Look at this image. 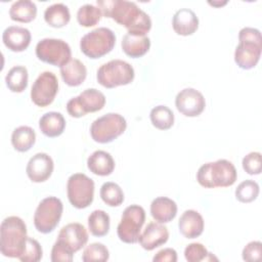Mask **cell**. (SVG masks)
Instances as JSON below:
<instances>
[{
  "instance_id": "38",
  "label": "cell",
  "mask_w": 262,
  "mask_h": 262,
  "mask_svg": "<svg viewBox=\"0 0 262 262\" xmlns=\"http://www.w3.org/2000/svg\"><path fill=\"white\" fill-rule=\"evenodd\" d=\"M243 168L250 175H258L261 173L262 162L259 151H251L243 159Z\"/></svg>"
},
{
  "instance_id": "41",
  "label": "cell",
  "mask_w": 262,
  "mask_h": 262,
  "mask_svg": "<svg viewBox=\"0 0 262 262\" xmlns=\"http://www.w3.org/2000/svg\"><path fill=\"white\" fill-rule=\"evenodd\" d=\"M154 262H176L177 252L172 248H165L160 250L152 258Z\"/></svg>"
},
{
  "instance_id": "14",
  "label": "cell",
  "mask_w": 262,
  "mask_h": 262,
  "mask_svg": "<svg viewBox=\"0 0 262 262\" xmlns=\"http://www.w3.org/2000/svg\"><path fill=\"white\" fill-rule=\"evenodd\" d=\"M88 242V232L85 226L78 222L64 225L58 235L56 243L74 254L81 250Z\"/></svg>"
},
{
  "instance_id": "21",
  "label": "cell",
  "mask_w": 262,
  "mask_h": 262,
  "mask_svg": "<svg viewBox=\"0 0 262 262\" xmlns=\"http://www.w3.org/2000/svg\"><path fill=\"white\" fill-rule=\"evenodd\" d=\"M177 214V204L170 198L159 196L150 204V215L160 223L172 221Z\"/></svg>"
},
{
  "instance_id": "29",
  "label": "cell",
  "mask_w": 262,
  "mask_h": 262,
  "mask_svg": "<svg viewBox=\"0 0 262 262\" xmlns=\"http://www.w3.org/2000/svg\"><path fill=\"white\" fill-rule=\"evenodd\" d=\"M29 74L24 66L12 67L5 76V83L11 92L20 93L28 87Z\"/></svg>"
},
{
  "instance_id": "10",
  "label": "cell",
  "mask_w": 262,
  "mask_h": 262,
  "mask_svg": "<svg viewBox=\"0 0 262 262\" xmlns=\"http://www.w3.org/2000/svg\"><path fill=\"white\" fill-rule=\"evenodd\" d=\"M67 193L73 207L85 209L93 202L94 181L84 173H75L68 179Z\"/></svg>"
},
{
  "instance_id": "33",
  "label": "cell",
  "mask_w": 262,
  "mask_h": 262,
  "mask_svg": "<svg viewBox=\"0 0 262 262\" xmlns=\"http://www.w3.org/2000/svg\"><path fill=\"white\" fill-rule=\"evenodd\" d=\"M102 12L98 6L93 4H84L77 11V20L80 26L90 28L98 24Z\"/></svg>"
},
{
  "instance_id": "32",
  "label": "cell",
  "mask_w": 262,
  "mask_h": 262,
  "mask_svg": "<svg viewBox=\"0 0 262 262\" xmlns=\"http://www.w3.org/2000/svg\"><path fill=\"white\" fill-rule=\"evenodd\" d=\"M100 198L110 207H119L124 202V192L119 184L107 181L104 182L99 191Z\"/></svg>"
},
{
  "instance_id": "17",
  "label": "cell",
  "mask_w": 262,
  "mask_h": 262,
  "mask_svg": "<svg viewBox=\"0 0 262 262\" xmlns=\"http://www.w3.org/2000/svg\"><path fill=\"white\" fill-rule=\"evenodd\" d=\"M169 239L168 228L160 222H149L139 235V244L146 251H152L156 248L165 245Z\"/></svg>"
},
{
  "instance_id": "31",
  "label": "cell",
  "mask_w": 262,
  "mask_h": 262,
  "mask_svg": "<svg viewBox=\"0 0 262 262\" xmlns=\"http://www.w3.org/2000/svg\"><path fill=\"white\" fill-rule=\"evenodd\" d=\"M149 118L152 126L160 130H168L174 124V114L166 105L155 106L150 111Z\"/></svg>"
},
{
  "instance_id": "27",
  "label": "cell",
  "mask_w": 262,
  "mask_h": 262,
  "mask_svg": "<svg viewBox=\"0 0 262 262\" xmlns=\"http://www.w3.org/2000/svg\"><path fill=\"white\" fill-rule=\"evenodd\" d=\"M44 19L50 27L62 28L71 19L69 7L63 3H54L48 6L44 11Z\"/></svg>"
},
{
  "instance_id": "1",
  "label": "cell",
  "mask_w": 262,
  "mask_h": 262,
  "mask_svg": "<svg viewBox=\"0 0 262 262\" xmlns=\"http://www.w3.org/2000/svg\"><path fill=\"white\" fill-rule=\"evenodd\" d=\"M97 5L105 17L125 27L128 33L145 36L151 29L149 15L135 2L127 0H97Z\"/></svg>"
},
{
  "instance_id": "28",
  "label": "cell",
  "mask_w": 262,
  "mask_h": 262,
  "mask_svg": "<svg viewBox=\"0 0 262 262\" xmlns=\"http://www.w3.org/2000/svg\"><path fill=\"white\" fill-rule=\"evenodd\" d=\"M36 142V133L30 126H19L12 131L11 144L15 150L25 152L32 148Z\"/></svg>"
},
{
  "instance_id": "8",
  "label": "cell",
  "mask_w": 262,
  "mask_h": 262,
  "mask_svg": "<svg viewBox=\"0 0 262 262\" xmlns=\"http://www.w3.org/2000/svg\"><path fill=\"white\" fill-rule=\"evenodd\" d=\"M63 211L62 202L56 196L43 199L34 214V225L41 233L52 232L58 225Z\"/></svg>"
},
{
  "instance_id": "20",
  "label": "cell",
  "mask_w": 262,
  "mask_h": 262,
  "mask_svg": "<svg viewBox=\"0 0 262 262\" xmlns=\"http://www.w3.org/2000/svg\"><path fill=\"white\" fill-rule=\"evenodd\" d=\"M172 27L177 35H192L199 28V18L189 8L178 9L172 18Z\"/></svg>"
},
{
  "instance_id": "16",
  "label": "cell",
  "mask_w": 262,
  "mask_h": 262,
  "mask_svg": "<svg viewBox=\"0 0 262 262\" xmlns=\"http://www.w3.org/2000/svg\"><path fill=\"white\" fill-rule=\"evenodd\" d=\"M54 163L52 158L46 152L34 155L28 162L26 172L31 181L40 183L46 181L52 174Z\"/></svg>"
},
{
  "instance_id": "6",
  "label": "cell",
  "mask_w": 262,
  "mask_h": 262,
  "mask_svg": "<svg viewBox=\"0 0 262 262\" xmlns=\"http://www.w3.org/2000/svg\"><path fill=\"white\" fill-rule=\"evenodd\" d=\"M116 44L115 33L105 27H100L85 34L80 41L81 51L95 59L110 53Z\"/></svg>"
},
{
  "instance_id": "23",
  "label": "cell",
  "mask_w": 262,
  "mask_h": 262,
  "mask_svg": "<svg viewBox=\"0 0 262 262\" xmlns=\"http://www.w3.org/2000/svg\"><path fill=\"white\" fill-rule=\"evenodd\" d=\"M60 75L67 85L76 87L85 81L87 77V69L81 60L71 58L66 64L60 67Z\"/></svg>"
},
{
  "instance_id": "22",
  "label": "cell",
  "mask_w": 262,
  "mask_h": 262,
  "mask_svg": "<svg viewBox=\"0 0 262 262\" xmlns=\"http://www.w3.org/2000/svg\"><path fill=\"white\" fill-rule=\"evenodd\" d=\"M87 167L95 175L107 176L115 169V161L110 152L98 149L88 157Z\"/></svg>"
},
{
  "instance_id": "36",
  "label": "cell",
  "mask_w": 262,
  "mask_h": 262,
  "mask_svg": "<svg viewBox=\"0 0 262 262\" xmlns=\"http://www.w3.org/2000/svg\"><path fill=\"white\" fill-rule=\"evenodd\" d=\"M184 257L188 262H201L210 261L214 259V256L208 252L206 247L201 243H191L184 249Z\"/></svg>"
},
{
  "instance_id": "19",
  "label": "cell",
  "mask_w": 262,
  "mask_h": 262,
  "mask_svg": "<svg viewBox=\"0 0 262 262\" xmlns=\"http://www.w3.org/2000/svg\"><path fill=\"white\" fill-rule=\"evenodd\" d=\"M205 227L203 216L195 210H186L182 213L178 221L180 233L186 238H195L200 236Z\"/></svg>"
},
{
  "instance_id": "24",
  "label": "cell",
  "mask_w": 262,
  "mask_h": 262,
  "mask_svg": "<svg viewBox=\"0 0 262 262\" xmlns=\"http://www.w3.org/2000/svg\"><path fill=\"white\" fill-rule=\"evenodd\" d=\"M150 48V39L145 36L127 33L122 39V49L128 56L138 58L143 56Z\"/></svg>"
},
{
  "instance_id": "42",
  "label": "cell",
  "mask_w": 262,
  "mask_h": 262,
  "mask_svg": "<svg viewBox=\"0 0 262 262\" xmlns=\"http://www.w3.org/2000/svg\"><path fill=\"white\" fill-rule=\"evenodd\" d=\"M210 5L212 6H215V7H220V6H223L225 4H227V1H223V2H220V1H209L208 2Z\"/></svg>"
},
{
  "instance_id": "37",
  "label": "cell",
  "mask_w": 262,
  "mask_h": 262,
  "mask_svg": "<svg viewBox=\"0 0 262 262\" xmlns=\"http://www.w3.org/2000/svg\"><path fill=\"white\" fill-rule=\"evenodd\" d=\"M43 251L39 242L33 237L28 236L23 254L18 258L23 262H38L42 259Z\"/></svg>"
},
{
  "instance_id": "26",
  "label": "cell",
  "mask_w": 262,
  "mask_h": 262,
  "mask_svg": "<svg viewBox=\"0 0 262 262\" xmlns=\"http://www.w3.org/2000/svg\"><path fill=\"white\" fill-rule=\"evenodd\" d=\"M37 15V6L30 0H18L11 4L9 16L12 20L18 23H30Z\"/></svg>"
},
{
  "instance_id": "12",
  "label": "cell",
  "mask_w": 262,
  "mask_h": 262,
  "mask_svg": "<svg viewBox=\"0 0 262 262\" xmlns=\"http://www.w3.org/2000/svg\"><path fill=\"white\" fill-rule=\"evenodd\" d=\"M104 104V94L95 88H89L84 90L78 96L71 98L67 102V111L71 117L81 118L88 113L102 110Z\"/></svg>"
},
{
  "instance_id": "30",
  "label": "cell",
  "mask_w": 262,
  "mask_h": 262,
  "mask_svg": "<svg viewBox=\"0 0 262 262\" xmlns=\"http://www.w3.org/2000/svg\"><path fill=\"white\" fill-rule=\"evenodd\" d=\"M88 228L94 236H104L107 234L111 225V219L106 212L103 210H94L88 217Z\"/></svg>"
},
{
  "instance_id": "3",
  "label": "cell",
  "mask_w": 262,
  "mask_h": 262,
  "mask_svg": "<svg viewBox=\"0 0 262 262\" xmlns=\"http://www.w3.org/2000/svg\"><path fill=\"white\" fill-rule=\"evenodd\" d=\"M237 177L234 165L225 159L202 165L196 172V180L205 188L231 186Z\"/></svg>"
},
{
  "instance_id": "13",
  "label": "cell",
  "mask_w": 262,
  "mask_h": 262,
  "mask_svg": "<svg viewBox=\"0 0 262 262\" xmlns=\"http://www.w3.org/2000/svg\"><path fill=\"white\" fill-rule=\"evenodd\" d=\"M58 92V80L49 71L41 73L31 88V99L37 105L45 107L51 104Z\"/></svg>"
},
{
  "instance_id": "25",
  "label": "cell",
  "mask_w": 262,
  "mask_h": 262,
  "mask_svg": "<svg viewBox=\"0 0 262 262\" xmlns=\"http://www.w3.org/2000/svg\"><path fill=\"white\" fill-rule=\"evenodd\" d=\"M39 128L45 136L57 137L64 131L66 120L58 112H48L40 118Z\"/></svg>"
},
{
  "instance_id": "35",
  "label": "cell",
  "mask_w": 262,
  "mask_h": 262,
  "mask_svg": "<svg viewBox=\"0 0 262 262\" xmlns=\"http://www.w3.org/2000/svg\"><path fill=\"white\" fill-rule=\"evenodd\" d=\"M110 258V253L107 248L101 243H92L88 245L82 254V261L92 262V261H107Z\"/></svg>"
},
{
  "instance_id": "7",
  "label": "cell",
  "mask_w": 262,
  "mask_h": 262,
  "mask_svg": "<svg viewBox=\"0 0 262 262\" xmlns=\"http://www.w3.org/2000/svg\"><path fill=\"white\" fill-rule=\"evenodd\" d=\"M126 128L127 122L123 116L117 113H108L92 122L90 135L95 142L108 143L122 135Z\"/></svg>"
},
{
  "instance_id": "9",
  "label": "cell",
  "mask_w": 262,
  "mask_h": 262,
  "mask_svg": "<svg viewBox=\"0 0 262 262\" xmlns=\"http://www.w3.org/2000/svg\"><path fill=\"white\" fill-rule=\"evenodd\" d=\"M145 221V211L139 205L128 206L121 217L117 227L120 241L126 244H136L139 239L140 230Z\"/></svg>"
},
{
  "instance_id": "2",
  "label": "cell",
  "mask_w": 262,
  "mask_h": 262,
  "mask_svg": "<svg viewBox=\"0 0 262 262\" xmlns=\"http://www.w3.org/2000/svg\"><path fill=\"white\" fill-rule=\"evenodd\" d=\"M27 225L17 216L6 217L0 226V252L9 258H19L27 243Z\"/></svg>"
},
{
  "instance_id": "34",
  "label": "cell",
  "mask_w": 262,
  "mask_h": 262,
  "mask_svg": "<svg viewBox=\"0 0 262 262\" xmlns=\"http://www.w3.org/2000/svg\"><path fill=\"white\" fill-rule=\"evenodd\" d=\"M259 191V184L252 179H247L237 185L234 193L238 202L251 203L257 199Z\"/></svg>"
},
{
  "instance_id": "4",
  "label": "cell",
  "mask_w": 262,
  "mask_h": 262,
  "mask_svg": "<svg viewBox=\"0 0 262 262\" xmlns=\"http://www.w3.org/2000/svg\"><path fill=\"white\" fill-rule=\"evenodd\" d=\"M262 51L261 32L245 27L238 32V45L234 51V61L243 70H251L258 63Z\"/></svg>"
},
{
  "instance_id": "39",
  "label": "cell",
  "mask_w": 262,
  "mask_h": 262,
  "mask_svg": "<svg viewBox=\"0 0 262 262\" xmlns=\"http://www.w3.org/2000/svg\"><path fill=\"white\" fill-rule=\"evenodd\" d=\"M262 254V244L259 241L250 242L245 246L242 252L245 261H259Z\"/></svg>"
},
{
  "instance_id": "18",
  "label": "cell",
  "mask_w": 262,
  "mask_h": 262,
  "mask_svg": "<svg viewBox=\"0 0 262 262\" xmlns=\"http://www.w3.org/2000/svg\"><path fill=\"white\" fill-rule=\"evenodd\" d=\"M31 32L24 27L9 26L2 34L4 45L13 52H21L26 50L31 43Z\"/></svg>"
},
{
  "instance_id": "11",
  "label": "cell",
  "mask_w": 262,
  "mask_h": 262,
  "mask_svg": "<svg viewBox=\"0 0 262 262\" xmlns=\"http://www.w3.org/2000/svg\"><path fill=\"white\" fill-rule=\"evenodd\" d=\"M36 55L41 61L60 68L71 59L72 50L61 39L44 38L36 45Z\"/></svg>"
},
{
  "instance_id": "40",
  "label": "cell",
  "mask_w": 262,
  "mask_h": 262,
  "mask_svg": "<svg viewBox=\"0 0 262 262\" xmlns=\"http://www.w3.org/2000/svg\"><path fill=\"white\" fill-rule=\"evenodd\" d=\"M73 255L62 246L54 243L51 249V261L52 262H71L73 261Z\"/></svg>"
},
{
  "instance_id": "15",
  "label": "cell",
  "mask_w": 262,
  "mask_h": 262,
  "mask_svg": "<svg viewBox=\"0 0 262 262\" xmlns=\"http://www.w3.org/2000/svg\"><path fill=\"white\" fill-rule=\"evenodd\" d=\"M175 105L178 112L185 117H198L204 112L206 100L199 90L184 88L176 95Z\"/></svg>"
},
{
  "instance_id": "5",
  "label": "cell",
  "mask_w": 262,
  "mask_h": 262,
  "mask_svg": "<svg viewBox=\"0 0 262 262\" xmlns=\"http://www.w3.org/2000/svg\"><path fill=\"white\" fill-rule=\"evenodd\" d=\"M134 76V69L129 62L122 59H113L99 67L96 79L101 86L111 89L130 84Z\"/></svg>"
}]
</instances>
